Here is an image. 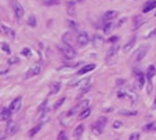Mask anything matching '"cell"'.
I'll list each match as a JSON object with an SVG mask.
<instances>
[{
	"instance_id": "1",
	"label": "cell",
	"mask_w": 156,
	"mask_h": 140,
	"mask_svg": "<svg viewBox=\"0 0 156 140\" xmlns=\"http://www.w3.org/2000/svg\"><path fill=\"white\" fill-rule=\"evenodd\" d=\"M117 96H119V98H127V99H130V102H131L133 104L137 103V100H138V98H137L136 89L131 88V87H128V88L126 89V91H119Z\"/></svg>"
},
{
	"instance_id": "2",
	"label": "cell",
	"mask_w": 156,
	"mask_h": 140,
	"mask_svg": "<svg viewBox=\"0 0 156 140\" xmlns=\"http://www.w3.org/2000/svg\"><path fill=\"white\" fill-rule=\"evenodd\" d=\"M148 45H141L138 50H137L134 54H133V56H131V62H141V60L144 59V56L147 55V52H148Z\"/></svg>"
},
{
	"instance_id": "3",
	"label": "cell",
	"mask_w": 156,
	"mask_h": 140,
	"mask_svg": "<svg viewBox=\"0 0 156 140\" xmlns=\"http://www.w3.org/2000/svg\"><path fill=\"white\" fill-rule=\"evenodd\" d=\"M105 124H106V117H100V118L93 124V126H91L93 132L95 133V135H101L105 128Z\"/></svg>"
},
{
	"instance_id": "4",
	"label": "cell",
	"mask_w": 156,
	"mask_h": 140,
	"mask_svg": "<svg viewBox=\"0 0 156 140\" xmlns=\"http://www.w3.org/2000/svg\"><path fill=\"white\" fill-rule=\"evenodd\" d=\"M60 50H61V52L64 54V56L66 59H73V58L76 56V51H75V48H73L72 45H68V44H65V43H62Z\"/></svg>"
},
{
	"instance_id": "5",
	"label": "cell",
	"mask_w": 156,
	"mask_h": 140,
	"mask_svg": "<svg viewBox=\"0 0 156 140\" xmlns=\"http://www.w3.org/2000/svg\"><path fill=\"white\" fill-rule=\"evenodd\" d=\"M10 6H11V8L14 10V14H15L17 19H21V18L24 17V8H22V6H21L17 0H10Z\"/></svg>"
},
{
	"instance_id": "6",
	"label": "cell",
	"mask_w": 156,
	"mask_h": 140,
	"mask_svg": "<svg viewBox=\"0 0 156 140\" xmlns=\"http://www.w3.org/2000/svg\"><path fill=\"white\" fill-rule=\"evenodd\" d=\"M17 131H18V124H17V122H8L7 128H6V133L1 136V140H4L6 137L12 136V135H15Z\"/></svg>"
},
{
	"instance_id": "7",
	"label": "cell",
	"mask_w": 156,
	"mask_h": 140,
	"mask_svg": "<svg viewBox=\"0 0 156 140\" xmlns=\"http://www.w3.org/2000/svg\"><path fill=\"white\" fill-rule=\"evenodd\" d=\"M40 72H42V65L40 63H33L32 66L29 67L28 73L24 76V78H31V77H33V76H37Z\"/></svg>"
},
{
	"instance_id": "8",
	"label": "cell",
	"mask_w": 156,
	"mask_h": 140,
	"mask_svg": "<svg viewBox=\"0 0 156 140\" xmlns=\"http://www.w3.org/2000/svg\"><path fill=\"white\" fill-rule=\"evenodd\" d=\"M21 102H22V98H21V96H18L17 99H14V100L11 102L10 107H8V110H10V113H11V114L17 113V111H18V110L21 108Z\"/></svg>"
},
{
	"instance_id": "9",
	"label": "cell",
	"mask_w": 156,
	"mask_h": 140,
	"mask_svg": "<svg viewBox=\"0 0 156 140\" xmlns=\"http://www.w3.org/2000/svg\"><path fill=\"white\" fill-rule=\"evenodd\" d=\"M117 51H119V47H117V44L116 45H112V47L108 50V52H106V60H108V63H111V62H112V59L116 56Z\"/></svg>"
},
{
	"instance_id": "10",
	"label": "cell",
	"mask_w": 156,
	"mask_h": 140,
	"mask_svg": "<svg viewBox=\"0 0 156 140\" xmlns=\"http://www.w3.org/2000/svg\"><path fill=\"white\" fill-rule=\"evenodd\" d=\"M76 39H77V44L79 45H86L88 43V40H90V37H88V34L86 32H80Z\"/></svg>"
},
{
	"instance_id": "11",
	"label": "cell",
	"mask_w": 156,
	"mask_h": 140,
	"mask_svg": "<svg viewBox=\"0 0 156 140\" xmlns=\"http://www.w3.org/2000/svg\"><path fill=\"white\" fill-rule=\"evenodd\" d=\"M145 77L141 72H136V78H137V85H138V88H141V87H144L145 84Z\"/></svg>"
},
{
	"instance_id": "12",
	"label": "cell",
	"mask_w": 156,
	"mask_h": 140,
	"mask_svg": "<svg viewBox=\"0 0 156 140\" xmlns=\"http://www.w3.org/2000/svg\"><path fill=\"white\" fill-rule=\"evenodd\" d=\"M95 69V65L94 63H88V65H86V66H83V67L80 69L79 72H77V74H86V73H88V72H91V70H94Z\"/></svg>"
},
{
	"instance_id": "13",
	"label": "cell",
	"mask_w": 156,
	"mask_h": 140,
	"mask_svg": "<svg viewBox=\"0 0 156 140\" xmlns=\"http://www.w3.org/2000/svg\"><path fill=\"white\" fill-rule=\"evenodd\" d=\"M155 7H156V0H148V1L145 3L142 11H144V12H149L151 10H153Z\"/></svg>"
},
{
	"instance_id": "14",
	"label": "cell",
	"mask_w": 156,
	"mask_h": 140,
	"mask_svg": "<svg viewBox=\"0 0 156 140\" xmlns=\"http://www.w3.org/2000/svg\"><path fill=\"white\" fill-rule=\"evenodd\" d=\"M117 17V12L116 11H106L104 14V19H105V22H111L112 19H115Z\"/></svg>"
},
{
	"instance_id": "15",
	"label": "cell",
	"mask_w": 156,
	"mask_h": 140,
	"mask_svg": "<svg viewBox=\"0 0 156 140\" xmlns=\"http://www.w3.org/2000/svg\"><path fill=\"white\" fill-rule=\"evenodd\" d=\"M60 88H61L60 83H58V81H52L51 85H50V93H51V95H55V93L60 91Z\"/></svg>"
},
{
	"instance_id": "16",
	"label": "cell",
	"mask_w": 156,
	"mask_h": 140,
	"mask_svg": "<svg viewBox=\"0 0 156 140\" xmlns=\"http://www.w3.org/2000/svg\"><path fill=\"white\" fill-rule=\"evenodd\" d=\"M48 120H50V111H48V110H44V111L42 113V116L39 117V124L43 125L44 122H47Z\"/></svg>"
},
{
	"instance_id": "17",
	"label": "cell",
	"mask_w": 156,
	"mask_h": 140,
	"mask_svg": "<svg viewBox=\"0 0 156 140\" xmlns=\"http://www.w3.org/2000/svg\"><path fill=\"white\" fill-rule=\"evenodd\" d=\"M133 21H134V29H138L142 24H145V18H142L141 15H136Z\"/></svg>"
},
{
	"instance_id": "18",
	"label": "cell",
	"mask_w": 156,
	"mask_h": 140,
	"mask_svg": "<svg viewBox=\"0 0 156 140\" xmlns=\"http://www.w3.org/2000/svg\"><path fill=\"white\" fill-rule=\"evenodd\" d=\"M1 30H3V33H6L8 37H11V39H14L15 37V32L12 30V29H10L8 26H6V25H1Z\"/></svg>"
},
{
	"instance_id": "19",
	"label": "cell",
	"mask_w": 156,
	"mask_h": 140,
	"mask_svg": "<svg viewBox=\"0 0 156 140\" xmlns=\"http://www.w3.org/2000/svg\"><path fill=\"white\" fill-rule=\"evenodd\" d=\"M156 74V67L153 66V65H151V66H148V69H147V78L148 80H151L153 76Z\"/></svg>"
},
{
	"instance_id": "20",
	"label": "cell",
	"mask_w": 156,
	"mask_h": 140,
	"mask_svg": "<svg viewBox=\"0 0 156 140\" xmlns=\"http://www.w3.org/2000/svg\"><path fill=\"white\" fill-rule=\"evenodd\" d=\"M115 26H116V25L113 24L112 21H111V22H105V25H104V33H105V34L111 33V32H112V29L115 28Z\"/></svg>"
},
{
	"instance_id": "21",
	"label": "cell",
	"mask_w": 156,
	"mask_h": 140,
	"mask_svg": "<svg viewBox=\"0 0 156 140\" xmlns=\"http://www.w3.org/2000/svg\"><path fill=\"white\" fill-rule=\"evenodd\" d=\"M88 107H90V102H88V100H83V102L80 104H77L75 108H76V110H80V113H82L83 110H86V108H88Z\"/></svg>"
},
{
	"instance_id": "22",
	"label": "cell",
	"mask_w": 156,
	"mask_h": 140,
	"mask_svg": "<svg viewBox=\"0 0 156 140\" xmlns=\"http://www.w3.org/2000/svg\"><path fill=\"white\" fill-rule=\"evenodd\" d=\"M83 132H84V125H77L76 128H75V131H73V136L80 137Z\"/></svg>"
},
{
	"instance_id": "23",
	"label": "cell",
	"mask_w": 156,
	"mask_h": 140,
	"mask_svg": "<svg viewBox=\"0 0 156 140\" xmlns=\"http://www.w3.org/2000/svg\"><path fill=\"white\" fill-rule=\"evenodd\" d=\"M75 6H76V3H75V1H66L68 12L71 14V15H75V12H76V10H75Z\"/></svg>"
},
{
	"instance_id": "24",
	"label": "cell",
	"mask_w": 156,
	"mask_h": 140,
	"mask_svg": "<svg viewBox=\"0 0 156 140\" xmlns=\"http://www.w3.org/2000/svg\"><path fill=\"white\" fill-rule=\"evenodd\" d=\"M11 117V113H10V110L8 108H1V121H7L8 118Z\"/></svg>"
},
{
	"instance_id": "25",
	"label": "cell",
	"mask_w": 156,
	"mask_h": 140,
	"mask_svg": "<svg viewBox=\"0 0 156 140\" xmlns=\"http://www.w3.org/2000/svg\"><path fill=\"white\" fill-rule=\"evenodd\" d=\"M62 43L68 45H72V33H65L64 37H62Z\"/></svg>"
},
{
	"instance_id": "26",
	"label": "cell",
	"mask_w": 156,
	"mask_h": 140,
	"mask_svg": "<svg viewBox=\"0 0 156 140\" xmlns=\"http://www.w3.org/2000/svg\"><path fill=\"white\" fill-rule=\"evenodd\" d=\"M40 129H42V124H37L36 126H35V128H32V129H31V131L28 132V136H29V137H33L37 132H39Z\"/></svg>"
},
{
	"instance_id": "27",
	"label": "cell",
	"mask_w": 156,
	"mask_h": 140,
	"mask_svg": "<svg viewBox=\"0 0 156 140\" xmlns=\"http://www.w3.org/2000/svg\"><path fill=\"white\" fill-rule=\"evenodd\" d=\"M134 44H136V37H133L131 40H130L127 44L124 45V47H123V51H124V52H128V51H130V50L133 48V45H134Z\"/></svg>"
},
{
	"instance_id": "28",
	"label": "cell",
	"mask_w": 156,
	"mask_h": 140,
	"mask_svg": "<svg viewBox=\"0 0 156 140\" xmlns=\"http://www.w3.org/2000/svg\"><path fill=\"white\" fill-rule=\"evenodd\" d=\"M36 17L33 15V14H31V15L28 17V25L31 26V28H36Z\"/></svg>"
},
{
	"instance_id": "29",
	"label": "cell",
	"mask_w": 156,
	"mask_h": 140,
	"mask_svg": "<svg viewBox=\"0 0 156 140\" xmlns=\"http://www.w3.org/2000/svg\"><path fill=\"white\" fill-rule=\"evenodd\" d=\"M91 114V108L88 107V108H86V110H83V111L79 114V120H84V118H87L88 116Z\"/></svg>"
},
{
	"instance_id": "30",
	"label": "cell",
	"mask_w": 156,
	"mask_h": 140,
	"mask_svg": "<svg viewBox=\"0 0 156 140\" xmlns=\"http://www.w3.org/2000/svg\"><path fill=\"white\" fill-rule=\"evenodd\" d=\"M42 3L44 6H58L60 4V0H42Z\"/></svg>"
},
{
	"instance_id": "31",
	"label": "cell",
	"mask_w": 156,
	"mask_h": 140,
	"mask_svg": "<svg viewBox=\"0 0 156 140\" xmlns=\"http://www.w3.org/2000/svg\"><path fill=\"white\" fill-rule=\"evenodd\" d=\"M120 114L122 116H137L136 110H120Z\"/></svg>"
},
{
	"instance_id": "32",
	"label": "cell",
	"mask_w": 156,
	"mask_h": 140,
	"mask_svg": "<svg viewBox=\"0 0 156 140\" xmlns=\"http://www.w3.org/2000/svg\"><path fill=\"white\" fill-rule=\"evenodd\" d=\"M145 131H156V122H151L145 126Z\"/></svg>"
},
{
	"instance_id": "33",
	"label": "cell",
	"mask_w": 156,
	"mask_h": 140,
	"mask_svg": "<svg viewBox=\"0 0 156 140\" xmlns=\"http://www.w3.org/2000/svg\"><path fill=\"white\" fill-rule=\"evenodd\" d=\"M68 26H69V28H72L73 30L77 29V24L75 22V21H72V19H68Z\"/></svg>"
},
{
	"instance_id": "34",
	"label": "cell",
	"mask_w": 156,
	"mask_h": 140,
	"mask_svg": "<svg viewBox=\"0 0 156 140\" xmlns=\"http://www.w3.org/2000/svg\"><path fill=\"white\" fill-rule=\"evenodd\" d=\"M102 41H104V39H102V37L101 36H98V34H97V36H94V43H95V44H102Z\"/></svg>"
},
{
	"instance_id": "35",
	"label": "cell",
	"mask_w": 156,
	"mask_h": 140,
	"mask_svg": "<svg viewBox=\"0 0 156 140\" xmlns=\"http://www.w3.org/2000/svg\"><path fill=\"white\" fill-rule=\"evenodd\" d=\"M57 140H68L66 133H65V132H60V133H58V137H57Z\"/></svg>"
},
{
	"instance_id": "36",
	"label": "cell",
	"mask_w": 156,
	"mask_h": 140,
	"mask_svg": "<svg viewBox=\"0 0 156 140\" xmlns=\"http://www.w3.org/2000/svg\"><path fill=\"white\" fill-rule=\"evenodd\" d=\"M1 50H3L4 52L10 54V47H8V44H6V43H1Z\"/></svg>"
},
{
	"instance_id": "37",
	"label": "cell",
	"mask_w": 156,
	"mask_h": 140,
	"mask_svg": "<svg viewBox=\"0 0 156 140\" xmlns=\"http://www.w3.org/2000/svg\"><path fill=\"white\" fill-rule=\"evenodd\" d=\"M64 102H65V98H61L60 100H57V103H55V106H54V108H58L61 104L64 103Z\"/></svg>"
},
{
	"instance_id": "38",
	"label": "cell",
	"mask_w": 156,
	"mask_h": 140,
	"mask_svg": "<svg viewBox=\"0 0 156 140\" xmlns=\"http://www.w3.org/2000/svg\"><path fill=\"white\" fill-rule=\"evenodd\" d=\"M22 55L29 56L31 55V50H29V48H24V50H22Z\"/></svg>"
},
{
	"instance_id": "39",
	"label": "cell",
	"mask_w": 156,
	"mask_h": 140,
	"mask_svg": "<svg viewBox=\"0 0 156 140\" xmlns=\"http://www.w3.org/2000/svg\"><path fill=\"white\" fill-rule=\"evenodd\" d=\"M120 126H122V122H120V121H115V122H113V128L115 129H119Z\"/></svg>"
},
{
	"instance_id": "40",
	"label": "cell",
	"mask_w": 156,
	"mask_h": 140,
	"mask_svg": "<svg viewBox=\"0 0 156 140\" xmlns=\"http://www.w3.org/2000/svg\"><path fill=\"white\" fill-rule=\"evenodd\" d=\"M138 136H140L138 133H133V135L130 136V139H128V140H138Z\"/></svg>"
},
{
	"instance_id": "41",
	"label": "cell",
	"mask_w": 156,
	"mask_h": 140,
	"mask_svg": "<svg viewBox=\"0 0 156 140\" xmlns=\"http://www.w3.org/2000/svg\"><path fill=\"white\" fill-rule=\"evenodd\" d=\"M8 63H10V65H12V63H18V58H10Z\"/></svg>"
},
{
	"instance_id": "42",
	"label": "cell",
	"mask_w": 156,
	"mask_h": 140,
	"mask_svg": "<svg viewBox=\"0 0 156 140\" xmlns=\"http://www.w3.org/2000/svg\"><path fill=\"white\" fill-rule=\"evenodd\" d=\"M117 40H119V36H112L111 39H109V41H111V43H115V41L117 43Z\"/></svg>"
},
{
	"instance_id": "43",
	"label": "cell",
	"mask_w": 156,
	"mask_h": 140,
	"mask_svg": "<svg viewBox=\"0 0 156 140\" xmlns=\"http://www.w3.org/2000/svg\"><path fill=\"white\" fill-rule=\"evenodd\" d=\"M147 92H148V93L152 92V84H151V81L148 83V87H147Z\"/></svg>"
},
{
	"instance_id": "44",
	"label": "cell",
	"mask_w": 156,
	"mask_h": 140,
	"mask_svg": "<svg viewBox=\"0 0 156 140\" xmlns=\"http://www.w3.org/2000/svg\"><path fill=\"white\" fill-rule=\"evenodd\" d=\"M156 36V29H153L151 33H148V37H155Z\"/></svg>"
},
{
	"instance_id": "45",
	"label": "cell",
	"mask_w": 156,
	"mask_h": 140,
	"mask_svg": "<svg viewBox=\"0 0 156 140\" xmlns=\"http://www.w3.org/2000/svg\"><path fill=\"white\" fill-rule=\"evenodd\" d=\"M123 24H124V19H120L119 22H117V24H116V28H120V26H122V25H123Z\"/></svg>"
},
{
	"instance_id": "46",
	"label": "cell",
	"mask_w": 156,
	"mask_h": 140,
	"mask_svg": "<svg viewBox=\"0 0 156 140\" xmlns=\"http://www.w3.org/2000/svg\"><path fill=\"white\" fill-rule=\"evenodd\" d=\"M72 1H75V3H80V1H83V0H72Z\"/></svg>"
},
{
	"instance_id": "47",
	"label": "cell",
	"mask_w": 156,
	"mask_h": 140,
	"mask_svg": "<svg viewBox=\"0 0 156 140\" xmlns=\"http://www.w3.org/2000/svg\"><path fill=\"white\" fill-rule=\"evenodd\" d=\"M153 108H156V99H155V104H153Z\"/></svg>"
},
{
	"instance_id": "48",
	"label": "cell",
	"mask_w": 156,
	"mask_h": 140,
	"mask_svg": "<svg viewBox=\"0 0 156 140\" xmlns=\"http://www.w3.org/2000/svg\"><path fill=\"white\" fill-rule=\"evenodd\" d=\"M155 17H156V15H155Z\"/></svg>"
}]
</instances>
